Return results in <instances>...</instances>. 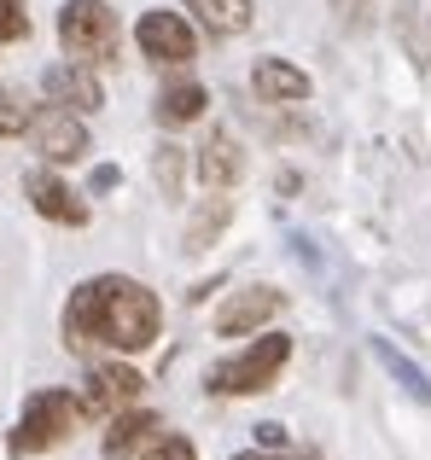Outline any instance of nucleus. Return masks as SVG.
I'll list each match as a JSON object with an SVG mask.
<instances>
[{"mask_svg": "<svg viewBox=\"0 0 431 460\" xmlns=\"http://www.w3.org/2000/svg\"><path fill=\"white\" fill-rule=\"evenodd\" d=\"M163 332V304L128 274H93L70 292L65 304V338L70 349H117L140 356Z\"/></svg>", "mask_w": 431, "mask_h": 460, "instance_id": "1", "label": "nucleus"}, {"mask_svg": "<svg viewBox=\"0 0 431 460\" xmlns=\"http://www.w3.org/2000/svg\"><path fill=\"white\" fill-rule=\"evenodd\" d=\"M117 41H123V23L105 0H65L58 12V47H65L76 65H111Z\"/></svg>", "mask_w": 431, "mask_h": 460, "instance_id": "2", "label": "nucleus"}, {"mask_svg": "<svg viewBox=\"0 0 431 460\" xmlns=\"http://www.w3.org/2000/svg\"><path fill=\"white\" fill-rule=\"evenodd\" d=\"M82 426V402L70 391H35L23 402V420L12 431V455H41V449H58L70 443V431Z\"/></svg>", "mask_w": 431, "mask_h": 460, "instance_id": "3", "label": "nucleus"}, {"mask_svg": "<svg viewBox=\"0 0 431 460\" xmlns=\"http://www.w3.org/2000/svg\"><path fill=\"white\" fill-rule=\"evenodd\" d=\"M286 361H292V338H286V332H262V338H251L227 367H216L210 385L222 396H257V391H268V385L280 379Z\"/></svg>", "mask_w": 431, "mask_h": 460, "instance_id": "4", "label": "nucleus"}, {"mask_svg": "<svg viewBox=\"0 0 431 460\" xmlns=\"http://www.w3.org/2000/svg\"><path fill=\"white\" fill-rule=\"evenodd\" d=\"M135 41H140V53H146L152 65H163V70H181L187 58H198V30L181 18V12H170V6L146 12L140 30H135Z\"/></svg>", "mask_w": 431, "mask_h": 460, "instance_id": "5", "label": "nucleus"}, {"mask_svg": "<svg viewBox=\"0 0 431 460\" xmlns=\"http://www.w3.org/2000/svg\"><path fill=\"white\" fill-rule=\"evenodd\" d=\"M23 135L41 152V164H76V157H88V128H82V117L65 111V105H41Z\"/></svg>", "mask_w": 431, "mask_h": 460, "instance_id": "6", "label": "nucleus"}, {"mask_svg": "<svg viewBox=\"0 0 431 460\" xmlns=\"http://www.w3.org/2000/svg\"><path fill=\"white\" fill-rule=\"evenodd\" d=\"M140 373L135 367H123V361H105V367H93L88 373V391L76 396L82 402V420H111L117 408H128V402H140Z\"/></svg>", "mask_w": 431, "mask_h": 460, "instance_id": "7", "label": "nucleus"}, {"mask_svg": "<svg viewBox=\"0 0 431 460\" xmlns=\"http://www.w3.org/2000/svg\"><path fill=\"white\" fill-rule=\"evenodd\" d=\"M23 192H30L35 216H47V222H58V227H82V222H88V204H82V192L65 187V181L53 175V164H35L30 175H23Z\"/></svg>", "mask_w": 431, "mask_h": 460, "instance_id": "8", "label": "nucleus"}, {"mask_svg": "<svg viewBox=\"0 0 431 460\" xmlns=\"http://www.w3.org/2000/svg\"><path fill=\"white\" fill-rule=\"evenodd\" d=\"M274 314H280V292H274V286H245V292H233L216 309V332L245 338V332H257V326H268Z\"/></svg>", "mask_w": 431, "mask_h": 460, "instance_id": "9", "label": "nucleus"}, {"mask_svg": "<svg viewBox=\"0 0 431 460\" xmlns=\"http://www.w3.org/2000/svg\"><path fill=\"white\" fill-rule=\"evenodd\" d=\"M47 100L53 105H65V111H76V117H88V111H100L105 105V88H100V76H93V65H58V70H47Z\"/></svg>", "mask_w": 431, "mask_h": 460, "instance_id": "10", "label": "nucleus"}, {"mask_svg": "<svg viewBox=\"0 0 431 460\" xmlns=\"http://www.w3.org/2000/svg\"><path fill=\"white\" fill-rule=\"evenodd\" d=\"M251 88H257L262 105H303L309 100V76L297 65H286V58H257Z\"/></svg>", "mask_w": 431, "mask_h": 460, "instance_id": "11", "label": "nucleus"}, {"mask_svg": "<svg viewBox=\"0 0 431 460\" xmlns=\"http://www.w3.org/2000/svg\"><path fill=\"white\" fill-rule=\"evenodd\" d=\"M158 414H146V408H117L111 414V431H105V460H135L140 449H146L152 438H158Z\"/></svg>", "mask_w": 431, "mask_h": 460, "instance_id": "12", "label": "nucleus"}, {"mask_svg": "<svg viewBox=\"0 0 431 460\" xmlns=\"http://www.w3.org/2000/svg\"><path fill=\"white\" fill-rule=\"evenodd\" d=\"M239 175H245V152L233 146V135H222V128H216L205 146H198V181H205L210 192H227Z\"/></svg>", "mask_w": 431, "mask_h": 460, "instance_id": "13", "label": "nucleus"}, {"mask_svg": "<svg viewBox=\"0 0 431 460\" xmlns=\"http://www.w3.org/2000/svg\"><path fill=\"white\" fill-rule=\"evenodd\" d=\"M205 105H210V93L198 88L193 76H170L158 88V123L163 128H187V123H198V117H205Z\"/></svg>", "mask_w": 431, "mask_h": 460, "instance_id": "14", "label": "nucleus"}, {"mask_svg": "<svg viewBox=\"0 0 431 460\" xmlns=\"http://www.w3.org/2000/svg\"><path fill=\"white\" fill-rule=\"evenodd\" d=\"M187 6H193V18L205 23L210 35H245L257 0H187Z\"/></svg>", "mask_w": 431, "mask_h": 460, "instance_id": "15", "label": "nucleus"}, {"mask_svg": "<svg viewBox=\"0 0 431 460\" xmlns=\"http://www.w3.org/2000/svg\"><path fill=\"white\" fill-rule=\"evenodd\" d=\"M233 222V199H205L198 204V216L187 222V251H205V245H216V234Z\"/></svg>", "mask_w": 431, "mask_h": 460, "instance_id": "16", "label": "nucleus"}, {"mask_svg": "<svg viewBox=\"0 0 431 460\" xmlns=\"http://www.w3.org/2000/svg\"><path fill=\"white\" fill-rule=\"evenodd\" d=\"M374 356H379V361H385V367H391V373H397V385H402V391H409V396H420V402H431V379H426V373H420V367H414V361H409V356H402V349H397V344H391V338H374Z\"/></svg>", "mask_w": 431, "mask_h": 460, "instance_id": "17", "label": "nucleus"}, {"mask_svg": "<svg viewBox=\"0 0 431 460\" xmlns=\"http://www.w3.org/2000/svg\"><path fill=\"white\" fill-rule=\"evenodd\" d=\"M30 117H35L30 93L12 88V82H0V140H6V135H23V128H30Z\"/></svg>", "mask_w": 431, "mask_h": 460, "instance_id": "18", "label": "nucleus"}, {"mask_svg": "<svg viewBox=\"0 0 431 460\" xmlns=\"http://www.w3.org/2000/svg\"><path fill=\"white\" fill-rule=\"evenodd\" d=\"M152 164H158V187L170 192H181V175H187V152L181 146H158V157H152Z\"/></svg>", "mask_w": 431, "mask_h": 460, "instance_id": "19", "label": "nucleus"}, {"mask_svg": "<svg viewBox=\"0 0 431 460\" xmlns=\"http://www.w3.org/2000/svg\"><path fill=\"white\" fill-rule=\"evenodd\" d=\"M30 35V12L23 0H0V41H23Z\"/></svg>", "mask_w": 431, "mask_h": 460, "instance_id": "20", "label": "nucleus"}, {"mask_svg": "<svg viewBox=\"0 0 431 460\" xmlns=\"http://www.w3.org/2000/svg\"><path fill=\"white\" fill-rule=\"evenodd\" d=\"M146 460H198V449L187 438H152L146 443Z\"/></svg>", "mask_w": 431, "mask_h": 460, "instance_id": "21", "label": "nucleus"}, {"mask_svg": "<svg viewBox=\"0 0 431 460\" xmlns=\"http://www.w3.org/2000/svg\"><path fill=\"white\" fill-rule=\"evenodd\" d=\"M332 12H339L344 30H367L374 23V0H332Z\"/></svg>", "mask_w": 431, "mask_h": 460, "instance_id": "22", "label": "nucleus"}, {"mask_svg": "<svg viewBox=\"0 0 431 460\" xmlns=\"http://www.w3.org/2000/svg\"><path fill=\"white\" fill-rule=\"evenodd\" d=\"M257 443H262V449H274V443H286V431L268 420V426H257Z\"/></svg>", "mask_w": 431, "mask_h": 460, "instance_id": "23", "label": "nucleus"}, {"mask_svg": "<svg viewBox=\"0 0 431 460\" xmlns=\"http://www.w3.org/2000/svg\"><path fill=\"white\" fill-rule=\"evenodd\" d=\"M420 58H426V65H431V23H426V47H420Z\"/></svg>", "mask_w": 431, "mask_h": 460, "instance_id": "24", "label": "nucleus"}, {"mask_svg": "<svg viewBox=\"0 0 431 460\" xmlns=\"http://www.w3.org/2000/svg\"><path fill=\"white\" fill-rule=\"evenodd\" d=\"M239 460H274V455H239Z\"/></svg>", "mask_w": 431, "mask_h": 460, "instance_id": "25", "label": "nucleus"}]
</instances>
